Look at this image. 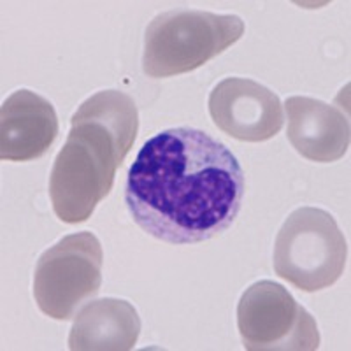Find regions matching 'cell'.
Instances as JSON below:
<instances>
[{"mask_svg":"<svg viewBox=\"0 0 351 351\" xmlns=\"http://www.w3.org/2000/svg\"><path fill=\"white\" fill-rule=\"evenodd\" d=\"M141 334L139 313L123 299L92 300L74 316L69 350L72 351H128Z\"/></svg>","mask_w":351,"mask_h":351,"instance_id":"obj_10","label":"cell"},{"mask_svg":"<svg viewBox=\"0 0 351 351\" xmlns=\"http://www.w3.org/2000/svg\"><path fill=\"white\" fill-rule=\"evenodd\" d=\"M139 130V112L130 95L102 90L72 114L67 143L49 176L53 211L64 223H83L111 192Z\"/></svg>","mask_w":351,"mask_h":351,"instance_id":"obj_2","label":"cell"},{"mask_svg":"<svg viewBox=\"0 0 351 351\" xmlns=\"http://www.w3.org/2000/svg\"><path fill=\"white\" fill-rule=\"evenodd\" d=\"M236 155L206 132L176 127L143 144L125 183L132 219L169 244H199L227 230L243 206Z\"/></svg>","mask_w":351,"mask_h":351,"instance_id":"obj_1","label":"cell"},{"mask_svg":"<svg viewBox=\"0 0 351 351\" xmlns=\"http://www.w3.org/2000/svg\"><path fill=\"white\" fill-rule=\"evenodd\" d=\"M287 137L304 158L330 164L348 153L351 141L350 120L343 109L313 97H288Z\"/></svg>","mask_w":351,"mask_h":351,"instance_id":"obj_9","label":"cell"},{"mask_svg":"<svg viewBox=\"0 0 351 351\" xmlns=\"http://www.w3.org/2000/svg\"><path fill=\"white\" fill-rule=\"evenodd\" d=\"M209 114L219 130L243 143H263L278 136L285 114L280 97L246 77H227L213 88Z\"/></svg>","mask_w":351,"mask_h":351,"instance_id":"obj_7","label":"cell"},{"mask_svg":"<svg viewBox=\"0 0 351 351\" xmlns=\"http://www.w3.org/2000/svg\"><path fill=\"white\" fill-rule=\"evenodd\" d=\"M104 253L92 232L60 239L40 255L34 272V299L46 316L65 322L76 316L102 285Z\"/></svg>","mask_w":351,"mask_h":351,"instance_id":"obj_5","label":"cell"},{"mask_svg":"<svg viewBox=\"0 0 351 351\" xmlns=\"http://www.w3.org/2000/svg\"><path fill=\"white\" fill-rule=\"evenodd\" d=\"M58 137V116L49 100L18 90L0 109V158L32 162L48 153Z\"/></svg>","mask_w":351,"mask_h":351,"instance_id":"obj_8","label":"cell"},{"mask_svg":"<svg viewBox=\"0 0 351 351\" xmlns=\"http://www.w3.org/2000/svg\"><path fill=\"white\" fill-rule=\"evenodd\" d=\"M236 14L174 9L149 21L144 34L143 71L148 77H172L208 64L243 37Z\"/></svg>","mask_w":351,"mask_h":351,"instance_id":"obj_3","label":"cell"},{"mask_svg":"<svg viewBox=\"0 0 351 351\" xmlns=\"http://www.w3.org/2000/svg\"><path fill=\"white\" fill-rule=\"evenodd\" d=\"M237 328L247 351H313L319 348L316 319L283 285L271 280L256 281L241 295Z\"/></svg>","mask_w":351,"mask_h":351,"instance_id":"obj_6","label":"cell"},{"mask_svg":"<svg viewBox=\"0 0 351 351\" xmlns=\"http://www.w3.org/2000/svg\"><path fill=\"white\" fill-rule=\"evenodd\" d=\"M346 260L344 234L325 209H295L276 237V274L307 293L332 287L344 272Z\"/></svg>","mask_w":351,"mask_h":351,"instance_id":"obj_4","label":"cell"}]
</instances>
